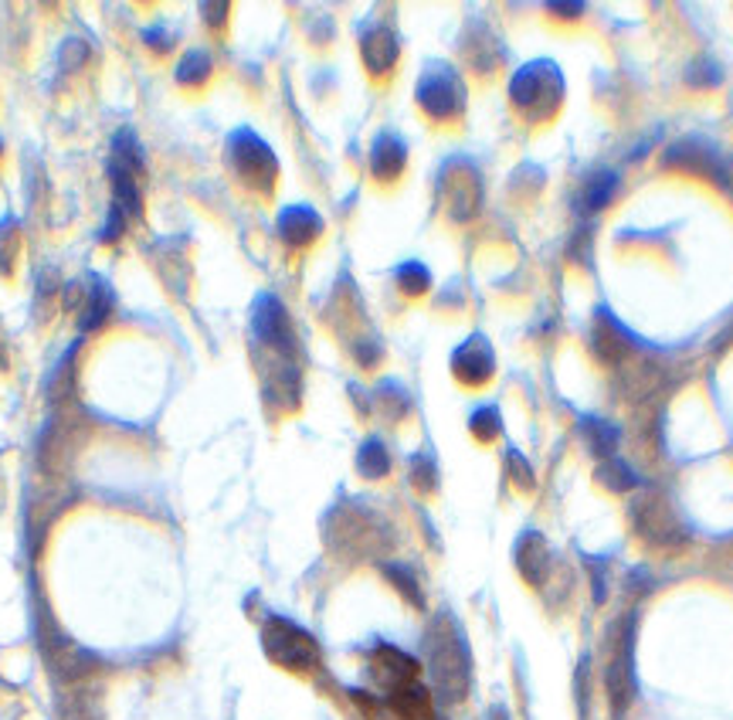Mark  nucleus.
Wrapping results in <instances>:
<instances>
[{
	"label": "nucleus",
	"instance_id": "obj_14",
	"mask_svg": "<svg viewBox=\"0 0 733 720\" xmlns=\"http://www.w3.org/2000/svg\"><path fill=\"white\" fill-rule=\"evenodd\" d=\"M629 344H632L629 330L611 316V310L601 307V310L595 313V337H591L595 357L601 360V364L614 368V364H622V360L629 357V350H632Z\"/></svg>",
	"mask_w": 733,
	"mask_h": 720
},
{
	"label": "nucleus",
	"instance_id": "obj_18",
	"mask_svg": "<svg viewBox=\"0 0 733 720\" xmlns=\"http://www.w3.org/2000/svg\"><path fill=\"white\" fill-rule=\"evenodd\" d=\"M666 163L669 167H683L689 174H707V177H720L717 157L703 140H683L666 150Z\"/></svg>",
	"mask_w": 733,
	"mask_h": 720
},
{
	"label": "nucleus",
	"instance_id": "obj_19",
	"mask_svg": "<svg viewBox=\"0 0 733 720\" xmlns=\"http://www.w3.org/2000/svg\"><path fill=\"white\" fill-rule=\"evenodd\" d=\"M387 704H390L394 713L405 717V720H428L432 717V694H428V686L421 680H411V683H405L398 690H390Z\"/></svg>",
	"mask_w": 733,
	"mask_h": 720
},
{
	"label": "nucleus",
	"instance_id": "obj_22",
	"mask_svg": "<svg viewBox=\"0 0 733 720\" xmlns=\"http://www.w3.org/2000/svg\"><path fill=\"white\" fill-rule=\"evenodd\" d=\"M211 72H214L211 51L190 48V51H184V59L177 62V86H184V89H204Z\"/></svg>",
	"mask_w": 733,
	"mask_h": 720
},
{
	"label": "nucleus",
	"instance_id": "obj_31",
	"mask_svg": "<svg viewBox=\"0 0 733 720\" xmlns=\"http://www.w3.org/2000/svg\"><path fill=\"white\" fill-rule=\"evenodd\" d=\"M506 473H510V480L520 489H533V486H537V476H533V469H530V462H526V456L520 449L506 452Z\"/></svg>",
	"mask_w": 733,
	"mask_h": 720
},
{
	"label": "nucleus",
	"instance_id": "obj_1",
	"mask_svg": "<svg viewBox=\"0 0 733 720\" xmlns=\"http://www.w3.org/2000/svg\"><path fill=\"white\" fill-rule=\"evenodd\" d=\"M425 656H428V670H432V683L438 690V697L445 704H459L469 694V649L459 625L448 616L435 619V625L428 629Z\"/></svg>",
	"mask_w": 733,
	"mask_h": 720
},
{
	"label": "nucleus",
	"instance_id": "obj_6",
	"mask_svg": "<svg viewBox=\"0 0 733 720\" xmlns=\"http://www.w3.org/2000/svg\"><path fill=\"white\" fill-rule=\"evenodd\" d=\"M438 201L452 221H472L483 208V174L472 160L452 157L438 171Z\"/></svg>",
	"mask_w": 733,
	"mask_h": 720
},
{
	"label": "nucleus",
	"instance_id": "obj_5",
	"mask_svg": "<svg viewBox=\"0 0 733 720\" xmlns=\"http://www.w3.org/2000/svg\"><path fill=\"white\" fill-rule=\"evenodd\" d=\"M224 157H228L232 174L256 194H272L275 181H278V160L272 153V147L262 140L259 133L251 129H235L228 136V147H224Z\"/></svg>",
	"mask_w": 733,
	"mask_h": 720
},
{
	"label": "nucleus",
	"instance_id": "obj_23",
	"mask_svg": "<svg viewBox=\"0 0 733 720\" xmlns=\"http://www.w3.org/2000/svg\"><path fill=\"white\" fill-rule=\"evenodd\" d=\"M357 473L363 480H384L390 473V452L381 438H366L363 446L357 449Z\"/></svg>",
	"mask_w": 733,
	"mask_h": 720
},
{
	"label": "nucleus",
	"instance_id": "obj_8",
	"mask_svg": "<svg viewBox=\"0 0 733 720\" xmlns=\"http://www.w3.org/2000/svg\"><path fill=\"white\" fill-rule=\"evenodd\" d=\"M452 374L456 381H462L465 387H483L493 381L496 374V353L489 347V340L483 334H472L469 340H462L452 353Z\"/></svg>",
	"mask_w": 733,
	"mask_h": 720
},
{
	"label": "nucleus",
	"instance_id": "obj_10",
	"mask_svg": "<svg viewBox=\"0 0 733 720\" xmlns=\"http://www.w3.org/2000/svg\"><path fill=\"white\" fill-rule=\"evenodd\" d=\"M323 218L309 208V204H289L282 208L275 218V232L289 248H309L320 235H323Z\"/></svg>",
	"mask_w": 733,
	"mask_h": 720
},
{
	"label": "nucleus",
	"instance_id": "obj_13",
	"mask_svg": "<svg viewBox=\"0 0 733 720\" xmlns=\"http://www.w3.org/2000/svg\"><path fill=\"white\" fill-rule=\"evenodd\" d=\"M408 167V144L398 133L381 129L371 144V174L377 184H394Z\"/></svg>",
	"mask_w": 733,
	"mask_h": 720
},
{
	"label": "nucleus",
	"instance_id": "obj_17",
	"mask_svg": "<svg viewBox=\"0 0 733 720\" xmlns=\"http://www.w3.org/2000/svg\"><path fill=\"white\" fill-rule=\"evenodd\" d=\"M632 517H635L638 534L648 537V541H656V544H666V541H672L675 534H680V531H675V520H672L669 507L659 500V496H645V500H638Z\"/></svg>",
	"mask_w": 733,
	"mask_h": 720
},
{
	"label": "nucleus",
	"instance_id": "obj_28",
	"mask_svg": "<svg viewBox=\"0 0 733 720\" xmlns=\"http://www.w3.org/2000/svg\"><path fill=\"white\" fill-rule=\"evenodd\" d=\"M469 429L479 442H493L502 435V414L496 405H479L472 414H469Z\"/></svg>",
	"mask_w": 733,
	"mask_h": 720
},
{
	"label": "nucleus",
	"instance_id": "obj_2",
	"mask_svg": "<svg viewBox=\"0 0 733 720\" xmlns=\"http://www.w3.org/2000/svg\"><path fill=\"white\" fill-rule=\"evenodd\" d=\"M510 102L530 126L554 120L563 102V75H560L557 62H550V59L526 62L510 78Z\"/></svg>",
	"mask_w": 733,
	"mask_h": 720
},
{
	"label": "nucleus",
	"instance_id": "obj_4",
	"mask_svg": "<svg viewBox=\"0 0 733 720\" xmlns=\"http://www.w3.org/2000/svg\"><path fill=\"white\" fill-rule=\"evenodd\" d=\"M262 649L265 656L275 662L278 670H289V673H313L320 667V643L309 635L302 625L282 619V616H272L265 625H262Z\"/></svg>",
	"mask_w": 733,
	"mask_h": 720
},
{
	"label": "nucleus",
	"instance_id": "obj_29",
	"mask_svg": "<svg viewBox=\"0 0 733 720\" xmlns=\"http://www.w3.org/2000/svg\"><path fill=\"white\" fill-rule=\"evenodd\" d=\"M384 574L394 581V588H398V592H401V595H405L414 608L425 605V598H421V588H418V581H414V574H411L408 568H401V564H387V568H384Z\"/></svg>",
	"mask_w": 733,
	"mask_h": 720
},
{
	"label": "nucleus",
	"instance_id": "obj_7",
	"mask_svg": "<svg viewBox=\"0 0 733 720\" xmlns=\"http://www.w3.org/2000/svg\"><path fill=\"white\" fill-rule=\"evenodd\" d=\"M251 334H256V347L282 357H299V340L289 320V310L282 307V299L272 293H262L251 307Z\"/></svg>",
	"mask_w": 733,
	"mask_h": 720
},
{
	"label": "nucleus",
	"instance_id": "obj_9",
	"mask_svg": "<svg viewBox=\"0 0 733 720\" xmlns=\"http://www.w3.org/2000/svg\"><path fill=\"white\" fill-rule=\"evenodd\" d=\"M360 59H363V69L371 72L374 78H387L394 72V65H398V59H401V41H398V35H394V27H387V24L363 27Z\"/></svg>",
	"mask_w": 733,
	"mask_h": 720
},
{
	"label": "nucleus",
	"instance_id": "obj_34",
	"mask_svg": "<svg viewBox=\"0 0 733 720\" xmlns=\"http://www.w3.org/2000/svg\"><path fill=\"white\" fill-rule=\"evenodd\" d=\"M0 157H4V140H0Z\"/></svg>",
	"mask_w": 733,
	"mask_h": 720
},
{
	"label": "nucleus",
	"instance_id": "obj_12",
	"mask_svg": "<svg viewBox=\"0 0 733 720\" xmlns=\"http://www.w3.org/2000/svg\"><path fill=\"white\" fill-rule=\"evenodd\" d=\"M605 686H608V697H611V707L622 713L629 704H632V694H635V673H632V632H625L622 640H618V649L608 662L605 670Z\"/></svg>",
	"mask_w": 733,
	"mask_h": 720
},
{
	"label": "nucleus",
	"instance_id": "obj_15",
	"mask_svg": "<svg viewBox=\"0 0 733 720\" xmlns=\"http://www.w3.org/2000/svg\"><path fill=\"white\" fill-rule=\"evenodd\" d=\"M614 194H618V171L595 167L581 181V187L574 194V208H577L581 218H595L614 201Z\"/></svg>",
	"mask_w": 733,
	"mask_h": 720
},
{
	"label": "nucleus",
	"instance_id": "obj_25",
	"mask_svg": "<svg viewBox=\"0 0 733 720\" xmlns=\"http://www.w3.org/2000/svg\"><path fill=\"white\" fill-rule=\"evenodd\" d=\"M21 245H24V238H21V225L14 218H4L0 221V275H14V269H17V259H21Z\"/></svg>",
	"mask_w": 733,
	"mask_h": 720
},
{
	"label": "nucleus",
	"instance_id": "obj_24",
	"mask_svg": "<svg viewBox=\"0 0 733 720\" xmlns=\"http://www.w3.org/2000/svg\"><path fill=\"white\" fill-rule=\"evenodd\" d=\"M595 476H598V483H601L605 489H611V493H629V489H635V486H638L635 469H632L625 459H618V456L601 459Z\"/></svg>",
	"mask_w": 733,
	"mask_h": 720
},
{
	"label": "nucleus",
	"instance_id": "obj_27",
	"mask_svg": "<svg viewBox=\"0 0 733 720\" xmlns=\"http://www.w3.org/2000/svg\"><path fill=\"white\" fill-rule=\"evenodd\" d=\"M394 283L405 296H425L432 289V272L421 262H401L398 272H394Z\"/></svg>",
	"mask_w": 733,
	"mask_h": 720
},
{
	"label": "nucleus",
	"instance_id": "obj_32",
	"mask_svg": "<svg viewBox=\"0 0 733 720\" xmlns=\"http://www.w3.org/2000/svg\"><path fill=\"white\" fill-rule=\"evenodd\" d=\"M144 38H147V45H157L153 51H171V48H174V35H171V32H163V27H150V32H147Z\"/></svg>",
	"mask_w": 733,
	"mask_h": 720
},
{
	"label": "nucleus",
	"instance_id": "obj_3",
	"mask_svg": "<svg viewBox=\"0 0 733 720\" xmlns=\"http://www.w3.org/2000/svg\"><path fill=\"white\" fill-rule=\"evenodd\" d=\"M414 99L418 109L435 123H456L465 113L469 102V89L459 75L456 65H448L442 59H432L425 69H421V78L414 86Z\"/></svg>",
	"mask_w": 733,
	"mask_h": 720
},
{
	"label": "nucleus",
	"instance_id": "obj_20",
	"mask_svg": "<svg viewBox=\"0 0 733 720\" xmlns=\"http://www.w3.org/2000/svg\"><path fill=\"white\" fill-rule=\"evenodd\" d=\"M112 307H116V296H112L109 283L102 280H92L89 289H86V299H82V310H78V320H82V330H96L102 326L109 316H112Z\"/></svg>",
	"mask_w": 733,
	"mask_h": 720
},
{
	"label": "nucleus",
	"instance_id": "obj_16",
	"mask_svg": "<svg viewBox=\"0 0 733 720\" xmlns=\"http://www.w3.org/2000/svg\"><path fill=\"white\" fill-rule=\"evenodd\" d=\"M517 571L523 574V581L530 588H541L547 574H550V547L547 537L537 531H526L517 541Z\"/></svg>",
	"mask_w": 733,
	"mask_h": 720
},
{
	"label": "nucleus",
	"instance_id": "obj_33",
	"mask_svg": "<svg viewBox=\"0 0 733 720\" xmlns=\"http://www.w3.org/2000/svg\"><path fill=\"white\" fill-rule=\"evenodd\" d=\"M547 11H554V14H563V17H577V14L584 11V4H550Z\"/></svg>",
	"mask_w": 733,
	"mask_h": 720
},
{
	"label": "nucleus",
	"instance_id": "obj_26",
	"mask_svg": "<svg viewBox=\"0 0 733 720\" xmlns=\"http://www.w3.org/2000/svg\"><path fill=\"white\" fill-rule=\"evenodd\" d=\"M377 408L384 411V419L387 422H401L405 414L411 411V398H408V392L398 384V381H384V384H377Z\"/></svg>",
	"mask_w": 733,
	"mask_h": 720
},
{
	"label": "nucleus",
	"instance_id": "obj_21",
	"mask_svg": "<svg viewBox=\"0 0 733 720\" xmlns=\"http://www.w3.org/2000/svg\"><path fill=\"white\" fill-rule=\"evenodd\" d=\"M581 435L587 442V449L595 452L598 459H611L618 442H622V432L618 425H611L608 419H598V414H584L581 419Z\"/></svg>",
	"mask_w": 733,
	"mask_h": 720
},
{
	"label": "nucleus",
	"instance_id": "obj_11",
	"mask_svg": "<svg viewBox=\"0 0 733 720\" xmlns=\"http://www.w3.org/2000/svg\"><path fill=\"white\" fill-rule=\"evenodd\" d=\"M418 673H421L418 659L401 653L398 646L384 643V646H377L371 653V676L387 690V694H390V690L405 686V683H411V680H418Z\"/></svg>",
	"mask_w": 733,
	"mask_h": 720
},
{
	"label": "nucleus",
	"instance_id": "obj_30",
	"mask_svg": "<svg viewBox=\"0 0 733 720\" xmlns=\"http://www.w3.org/2000/svg\"><path fill=\"white\" fill-rule=\"evenodd\" d=\"M411 483H414L421 493H435V486H438V469H435V462H432L425 452H418V456L411 459Z\"/></svg>",
	"mask_w": 733,
	"mask_h": 720
}]
</instances>
